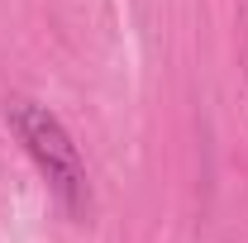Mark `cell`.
Wrapping results in <instances>:
<instances>
[{"mask_svg": "<svg viewBox=\"0 0 248 243\" xmlns=\"http://www.w3.org/2000/svg\"><path fill=\"white\" fill-rule=\"evenodd\" d=\"M10 129L24 143V152L33 157V167L43 172L48 191L62 200L67 214H86L91 210V182H86V162L72 143V134L62 129V120L38 105V100H10Z\"/></svg>", "mask_w": 248, "mask_h": 243, "instance_id": "obj_1", "label": "cell"}]
</instances>
